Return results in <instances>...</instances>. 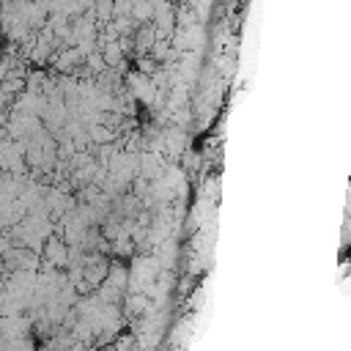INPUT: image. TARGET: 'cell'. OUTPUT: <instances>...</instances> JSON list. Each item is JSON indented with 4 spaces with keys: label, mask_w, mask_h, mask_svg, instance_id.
<instances>
[{
    "label": "cell",
    "mask_w": 351,
    "mask_h": 351,
    "mask_svg": "<svg viewBox=\"0 0 351 351\" xmlns=\"http://www.w3.org/2000/svg\"><path fill=\"white\" fill-rule=\"evenodd\" d=\"M44 261L52 263L55 269L69 266V250H66V241H60V239L52 236V239L44 244Z\"/></svg>",
    "instance_id": "cell-1"
}]
</instances>
